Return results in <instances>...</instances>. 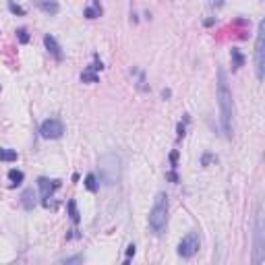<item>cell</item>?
Returning a JSON list of instances; mask_svg holds the SVG:
<instances>
[{"label":"cell","instance_id":"cell-1","mask_svg":"<svg viewBox=\"0 0 265 265\" xmlns=\"http://www.w3.org/2000/svg\"><path fill=\"white\" fill-rule=\"evenodd\" d=\"M217 106H219V122L226 139H232L234 135V102L232 92L226 79L224 69H217Z\"/></svg>","mask_w":265,"mask_h":265},{"label":"cell","instance_id":"cell-2","mask_svg":"<svg viewBox=\"0 0 265 265\" xmlns=\"http://www.w3.org/2000/svg\"><path fill=\"white\" fill-rule=\"evenodd\" d=\"M120 156L114 151L104 153V156L98 160V176H100V183L104 187H114L120 183Z\"/></svg>","mask_w":265,"mask_h":265},{"label":"cell","instance_id":"cell-5","mask_svg":"<svg viewBox=\"0 0 265 265\" xmlns=\"http://www.w3.org/2000/svg\"><path fill=\"white\" fill-rule=\"evenodd\" d=\"M255 75L259 81H263L265 75V23L261 21L257 29V39H255Z\"/></svg>","mask_w":265,"mask_h":265},{"label":"cell","instance_id":"cell-11","mask_svg":"<svg viewBox=\"0 0 265 265\" xmlns=\"http://www.w3.org/2000/svg\"><path fill=\"white\" fill-rule=\"evenodd\" d=\"M102 13H104V9H102V5H100V0H94V3L83 11V15H85L87 19H98V17H102Z\"/></svg>","mask_w":265,"mask_h":265},{"label":"cell","instance_id":"cell-16","mask_svg":"<svg viewBox=\"0 0 265 265\" xmlns=\"http://www.w3.org/2000/svg\"><path fill=\"white\" fill-rule=\"evenodd\" d=\"M19 153L15 149H7V147H0V162H17Z\"/></svg>","mask_w":265,"mask_h":265},{"label":"cell","instance_id":"cell-24","mask_svg":"<svg viewBox=\"0 0 265 265\" xmlns=\"http://www.w3.org/2000/svg\"><path fill=\"white\" fill-rule=\"evenodd\" d=\"M132 255H135V245H128L126 247V259H130Z\"/></svg>","mask_w":265,"mask_h":265},{"label":"cell","instance_id":"cell-18","mask_svg":"<svg viewBox=\"0 0 265 265\" xmlns=\"http://www.w3.org/2000/svg\"><path fill=\"white\" fill-rule=\"evenodd\" d=\"M66 207H69L71 219H73V222L77 224V222H79V209H77V201H73V199H71V201H69V205H66Z\"/></svg>","mask_w":265,"mask_h":265},{"label":"cell","instance_id":"cell-21","mask_svg":"<svg viewBox=\"0 0 265 265\" xmlns=\"http://www.w3.org/2000/svg\"><path fill=\"white\" fill-rule=\"evenodd\" d=\"M83 255H75V257H66V259H62L60 263H66V265H69V263H83Z\"/></svg>","mask_w":265,"mask_h":265},{"label":"cell","instance_id":"cell-25","mask_svg":"<svg viewBox=\"0 0 265 265\" xmlns=\"http://www.w3.org/2000/svg\"><path fill=\"white\" fill-rule=\"evenodd\" d=\"M162 96H164V98H170V96H172V92H170V90H164V92H162Z\"/></svg>","mask_w":265,"mask_h":265},{"label":"cell","instance_id":"cell-22","mask_svg":"<svg viewBox=\"0 0 265 265\" xmlns=\"http://www.w3.org/2000/svg\"><path fill=\"white\" fill-rule=\"evenodd\" d=\"M209 162H217L215 156H211V153H203V158H201V166H209Z\"/></svg>","mask_w":265,"mask_h":265},{"label":"cell","instance_id":"cell-3","mask_svg":"<svg viewBox=\"0 0 265 265\" xmlns=\"http://www.w3.org/2000/svg\"><path fill=\"white\" fill-rule=\"evenodd\" d=\"M168 195L166 193H158L153 207L149 211V228L153 230V234H162L168 226Z\"/></svg>","mask_w":265,"mask_h":265},{"label":"cell","instance_id":"cell-19","mask_svg":"<svg viewBox=\"0 0 265 265\" xmlns=\"http://www.w3.org/2000/svg\"><path fill=\"white\" fill-rule=\"evenodd\" d=\"M17 39H19V43H27L29 41V33H27L25 27H19L17 29Z\"/></svg>","mask_w":265,"mask_h":265},{"label":"cell","instance_id":"cell-14","mask_svg":"<svg viewBox=\"0 0 265 265\" xmlns=\"http://www.w3.org/2000/svg\"><path fill=\"white\" fill-rule=\"evenodd\" d=\"M230 58H232V69L234 71H238L242 64H245V56H242V52L238 50V48H232V52H230Z\"/></svg>","mask_w":265,"mask_h":265},{"label":"cell","instance_id":"cell-4","mask_svg":"<svg viewBox=\"0 0 265 265\" xmlns=\"http://www.w3.org/2000/svg\"><path fill=\"white\" fill-rule=\"evenodd\" d=\"M253 263L261 265L265 263V222H263V211H257L255 219V253H253Z\"/></svg>","mask_w":265,"mask_h":265},{"label":"cell","instance_id":"cell-17","mask_svg":"<svg viewBox=\"0 0 265 265\" xmlns=\"http://www.w3.org/2000/svg\"><path fill=\"white\" fill-rule=\"evenodd\" d=\"M85 189L92 191V193H96V191L100 189V183H98V179H96V174H87V176H85Z\"/></svg>","mask_w":265,"mask_h":265},{"label":"cell","instance_id":"cell-8","mask_svg":"<svg viewBox=\"0 0 265 265\" xmlns=\"http://www.w3.org/2000/svg\"><path fill=\"white\" fill-rule=\"evenodd\" d=\"M37 187L41 191V199H43V207H50V199L52 195L60 189V181H50V179H39L37 181Z\"/></svg>","mask_w":265,"mask_h":265},{"label":"cell","instance_id":"cell-15","mask_svg":"<svg viewBox=\"0 0 265 265\" xmlns=\"http://www.w3.org/2000/svg\"><path fill=\"white\" fill-rule=\"evenodd\" d=\"M9 181H11V187H19L21 183L25 181V174L21 172V170H9Z\"/></svg>","mask_w":265,"mask_h":265},{"label":"cell","instance_id":"cell-13","mask_svg":"<svg viewBox=\"0 0 265 265\" xmlns=\"http://www.w3.org/2000/svg\"><path fill=\"white\" fill-rule=\"evenodd\" d=\"M21 203H23L25 209H33V205H35V193H33V189L23 191V195H21Z\"/></svg>","mask_w":265,"mask_h":265},{"label":"cell","instance_id":"cell-12","mask_svg":"<svg viewBox=\"0 0 265 265\" xmlns=\"http://www.w3.org/2000/svg\"><path fill=\"white\" fill-rule=\"evenodd\" d=\"M37 7H39L43 13H48V15H56L58 9H60L56 0H37Z\"/></svg>","mask_w":265,"mask_h":265},{"label":"cell","instance_id":"cell-9","mask_svg":"<svg viewBox=\"0 0 265 265\" xmlns=\"http://www.w3.org/2000/svg\"><path fill=\"white\" fill-rule=\"evenodd\" d=\"M104 69V62L96 56V60H94V64H90L87 69L81 73V81L83 83H98L100 81V77H98V73Z\"/></svg>","mask_w":265,"mask_h":265},{"label":"cell","instance_id":"cell-23","mask_svg":"<svg viewBox=\"0 0 265 265\" xmlns=\"http://www.w3.org/2000/svg\"><path fill=\"white\" fill-rule=\"evenodd\" d=\"M187 122H189V116H185V120L179 122V137H185V132H187Z\"/></svg>","mask_w":265,"mask_h":265},{"label":"cell","instance_id":"cell-7","mask_svg":"<svg viewBox=\"0 0 265 265\" xmlns=\"http://www.w3.org/2000/svg\"><path fill=\"white\" fill-rule=\"evenodd\" d=\"M199 247H201V242H199V236L197 232H189L179 245V255L185 257V259H191L193 255H197Z\"/></svg>","mask_w":265,"mask_h":265},{"label":"cell","instance_id":"cell-10","mask_svg":"<svg viewBox=\"0 0 265 265\" xmlns=\"http://www.w3.org/2000/svg\"><path fill=\"white\" fill-rule=\"evenodd\" d=\"M43 46H46V50L56 58V60H62V48L58 46V41H56V37L54 35H43Z\"/></svg>","mask_w":265,"mask_h":265},{"label":"cell","instance_id":"cell-6","mask_svg":"<svg viewBox=\"0 0 265 265\" xmlns=\"http://www.w3.org/2000/svg\"><path fill=\"white\" fill-rule=\"evenodd\" d=\"M39 135L43 139H60L64 135V124L60 118H48L39 126Z\"/></svg>","mask_w":265,"mask_h":265},{"label":"cell","instance_id":"cell-20","mask_svg":"<svg viewBox=\"0 0 265 265\" xmlns=\"http://www.w3.org/2000/svg\"><path fill=\"white\" fill-rule=\"evenodd\" d=\"M9 9H11V13H15V15H21V17L25 15V9H23V7H19V5H15L13 0L9 3Z\"/></svg>","mask_w":265,"mask_h":265}]
</instances>
